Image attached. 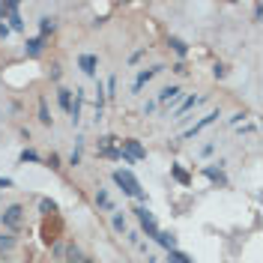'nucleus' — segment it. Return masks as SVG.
Segmentation results:
<instances>
[{
	"mask_svg": "<svg viewBox=\"0 0 263 263\" xmlns=\"http://www.w3.org/2000/svg\"><path fill=\"white\" fill-rule=\"evenodd\" d=\"M114 183L123 189V195H129V197H135V200H141V203H147V195H144V189H141V183L135 180L132 170H114Z\"/></svg>",
	"mask_w": 263,
	"mask_h": 263,
	"instance_id": "f257e3e1",
	"label": "nucleus"
},
{
	"mask_svg": "<svg viewBox=\"0 0 263 263\" xmlns=\"http://www.w3.org/2000/svg\"><path fill=\"white\" fill-rule=\"evenodd\" d=\"M21 222H24V206H21V203H9V206L0 212V225L6 230H18Z\"/></svg>",
	"mask_w": 263,
	"mask_h": 263,
	"instance_id": "f03ea898",
	"label": "nucleus"
},
{
	"mask_svg": "<svg viewBox=\"0 0 263 263\" xmlns=\"http://www.w3.org/2000/svg\"><path fill=\"white\" fill-rule=\"evenodd\" d=\"M135 215H138V222H141V230L150 236V239H156L159 236V225H156V215L147 209V206H138L135 209Z\"/></svg>",
	"mask_w": 263,
	"mask_h": 263,
	"instance_id": "7ed1b4c3",
	"label": "nucleus"
},
{
	"mask_svg": "<svg viewBox=\"0 0 263 263\" xmlns=\"http://www.w3.org/2000/svg\"><path fill=\"white\" fill-rule=\"evenodd\" d=\"M120 150H123V153L129 156L132 162H138V159H147V150H144V147H141V144H138L135 138H126V141L120 144Z\"/></svg>",
	"mask_w": 263,
	"mask_h": 263,
	"instance_id": "20e7f679",
	"label": "nucleus"
},
{
	"mask_svg": "<svg viewBox=\"0 0 263 263\" xmlns=\"http://www.w3.org/2000/svg\"><path fill=\"white\" fill-rule=\"evenodd\" d=\"M164 66H153V69H144V72H138V78H135V87H132V93H141V87L147 84V81H153L159 72H162Z\"/></svg>",
	"mask_w": 263,
	"mask_h": 263,
	"instance_id": "39448f33",
	"label": "nucleus"
},
{
	"mask_svg": "<svg viewBox=\"0 0 263 263\" xmlns=\"http://www.w3.org/2000/svg\"><path fill=\"white\" fill-rule=\"evenodd\" d=\"M6 15H9V30H15V33H21L24 30V21H21V15H18V3H6Z\"/></svg>",
	"mask_w": 263,
	"mask_h": 263,
	"instance_id": "423d86ee",
	"label": "nucleus"
},
{
	"mask_svg": "<svg viewBox=\"0 0 263 263\" xmlns=\"http://www.w3.org/2000/svg\"><path fill=\"white\" fill-rule=\"evenodd\" d=\"M215 120H218V111H209V114H206L203 120H197V123L192 126V129H186V138H195V135H200V132L206 129V126H212Z\"/></svg>",
	"mask_w": 263,
	"mask_h": 263,
	"instance_id": "0eeeda50",
	"label": "nucleus"
},
{
	"mask_svg": "<svg viewBox=\"0 0 263 263\" xmlns=\"http://www.w3.org/2000/svg\"><path fill=\"white\" fill-rule=\"evenodd\" d=\"M42 48H45V39H39V36H33V39H27V42H24V54H27V57H33V60L42 54Z\"/></svg>",
	"mask_w": 263,
	"mask_h": 263,
	"instance_id": "6e6552de",
	"label": "nucleus"
},
{
	"mask_svg": "<svg viewBox=\"0 0 263 263\" xmlns=\"http://www.w3.org/2000/svg\"><path fill=\"white\" fill-rule=\"evenodd\" d=\"M78 66H81V72H84V75H96L99 57H93V54H81V57H78Z\"/></svg>",
	"mask_w": 263,
	"mask_h": 263,
	"instance_id": "1a4fd4ad",
	"label": "nucleus"
},
{
	"mask_svg": "<svg viewBox=\"0 0 263 263\" xmlns=\"http://www.w3.org/2000/svg\"><path fill=\"white\" fill-rule=\"evenodd\" d=\"M197 105H200V99H197V96L183 99V102H180V108L173 111V120H183V114H186V111H192V108H197Z\"/></svg>",
	"mask_w": 263,
	"mask_h": 263,
	"instance_id": "9d476101",
	"label": "nucleus"
},
{
	"mask_svg": "<svg viewBox=\"0 0 263 263\" xmlns=\"http://www.w3.org/2000/svg\"><path fill=\"white\" fill-rule=\"evenodd\" d=\"M81 105H84V93L75 90V102H72V108H69V117H72L75 126H78V120H81Z\"/></svg>",
	"mask_w": 263,
	"mask_h": 263,
	"instance_id": "9b49d317",
	"label": "nucleus"
},
{
	"mask_svg": "<svg viewBox=\"0 0 263 263\" xmlns=\"http://www.w3.org/2000/svg\"><path fill=\"white\" fill-rule=\"evenodd\" d=\"M183 99V90L173 84V87H164L162 93H159V102H180Z\"/></svg>",
	"mask_w": 263,
	"mask_h": 263,
	"instance_id": "f8f14e48",
	"label": "nucleus"
},
{
	"mask_svg": "<svg viewBox=\"0 0 263 263\" xmlns=\"http://www.w3.org/2000/svg\"><path fill=\"white\" fill-rule=\"evenodd\" d=\"M54 27H57V21H54V18H48V15H45V18H39V39H45L48 33H54Z\"/></svg>",
	"mask_w": 263,
	"mask_h": 263,
	"instance_id": "ddd939ff",
	"label": "nucleus"
},
{
	"mask_svg": "<svg viewBox=\"0 0 263 263\" xmlns=\"http://www.w3.org/2000/svg\"><path fill=\"white\" fill-rule=\"evenodd\" d=\"M156 242H159V245H164L167 251H173V248H177V236H173V233H164V230H159Z\"/></svg>",
	"mask_w": 263,
	"mask_h": 263,
	"instance_id": "4468645a",
	"label": "nucleus"
},
{
	"mask_svg": "<svg viewBox=\"0 0 263 263\" xmlns=\"http://www.w3.org/2000/svg\"><path fill=\"white\" fill-rule=\"evenodd\" d=\"M96 203L102 206V209H108V212H114V200H111V195L105 192V189H99L96 192Z\"/></svg>",
	"mask_w": 263,
	"mask_h": 263,
	"instance_id": "2eb2a0df",
	"label": "nucleus"
},
{
	"mask_svg": "<svg viewBox=\"0 0 263 263\" xmlns=\"http://www.w3.org/2000/svg\"><path fill=\"white\" fill-rule=\"evenodd\" d=\"M167 45H170V48H173V51H177L180 57H186V54H189V45H186V42H183L180 36H170V39H167Z\"/></svg>",
	"mask_w": 263,
	"mask_h": 263,
	"instance_id": "dca6fc26",
	"label": "nucleus"
},
{
	"mask_svg": "<svg viewBox=\"0 0 263 263\" xmlns=\"http://www.w3.org/2000/svg\"><path fill=\"white\" fill-rule=\"evenodd\" d=\"M111 228L117 230V233H126V230H129V225H126V215H123V212H114V218H111Z\"/></svg>",
	"mask_w": 263,
	"mask_h": 263,
	"instance_id": "f3484780",
	"label": "nucleus"
},
{
	"mask_svg": "<svg viewBox=\"0 0 263 263\" xmlns=\"http://www.w3.org/2000/svg\"><path fill=\"white\" fill-rule=\"evenodd\" d=\"M39 212H42V215H54V212H57V203H54L51 197H42V200H39Z\"/></svg>",
	"mask_w": 263,
	"mask_h": 263,
	"instance_id": "a211bd4d",
	"label": "nucleus"
},
{
	"mask_svg": "<svg viewBox=\"0 0 263 263\" xmlns=\"http://www.w3.org/2000/svg\"><path fill=\"white\" fill-rule=\"evenodd\" d=\"M12 248H15V236L12 233H0V254H6Z\"/></svg>",
	"mask_w": 263,
	"mask_h": 263,
	"instance_id": "6ab92c4d",
	"label": "nucleus"
},
{
	"mask_svg": "<svg viewBox=\"0 0 263 263\" xmlns=\"http://www.w3.org/2000/svg\"><path fill=\"white\" fill-rule=\"evenodd\" d=\"M57 102H60V108H63V111H69V108H72V90L60 87V90H57Z\"/></svg>",
	"mask_w": 263,
	"mask_h": 263,
	"instance_id": "aec40b11",
	"label": "nucleus"
},
{
	"mask_svg": "<svg viewBox=\"0 0 263 263\" xmlns=\"http://www.w3.org/2000/svg\"><path fill=\"white\" fill-rule=\"evenodd\" d=\"M203 173H206L212 183H222V186H228V177H225L222 170H215V167H203Z\"/></svg>",
	"mask_w": 263,
	"mask_h": 263,
	"instance_id": "412c9836",
	"label": "nucleus"
},
{
	"mask_svg": "<svg viewBox=\"0 0 263 263\" xmlns=\"http://www.w3.org/2000/svg\"><path fill=\"white\" fill-rule=\"evenodd\" d=\"M167 260H170V263H195L189 254H183V251H177V248H173V251H167Z\"/></svg>",
	"mask_w": 263,
	"mask_h": 263,
	"instance_id": "4be33fe9",
	"label": "nucleus"
},
{
	"mask_svg": "<svg viewBox=\"0 0 263 263\" xmlns=\"http://www.w3.org/2000/svg\"><path fill=\"white\" fill-rule=\"evenodd\" d=\"M66 257H69V263H81L84 260V254H81L78 245H69V248H66Z\"/></svg>",
	"mask_w": 263,
	"mask_h": 263,
	"instance_id": "5701e85b",
	"label": "nucleus"
},
{
	"mask_svg": "<svg viewBox=\"0 0 263 263\" xmlns=\"http://www.w3.org/2000/svg\"><path fill=\"white\" fill-rule=\"evenodd\" d=\"M39 123H42V126H51V114H48V105H45V99L39 102Z\"/></svg>",
	"mask_w": 263,
	"mask_h": 263,
	"instance_id": "b1692460",
	"label": "nucleus"
},
{
	"mask_svg": "<svg viewBox=\"0 0 263 263\" xmlns=\"http://www.w3.org/2000/svg\"><path fill=\"white\" fill-rule=\"evenodd\" d=\"M18 159H21L24 164H27V162H39V153H36V150H21V156H18Z\"/></svg>",
	"mask_w": 263,
	"mask_h": 263,
	"instance_id": "393cba45",
	"label": "nucleus"
},
{
	"mask_svg": "<svg viewBox=\"0 0 263 263\" xmlns=\"http://www.w3.org/2000/svg\"><path fill=\"white\" fill-rule=\"evenodd\" d=\"M173 177H177V180H180L183 186H189V173H186V170H183L180 164H173Z\"/></svg>",
	"mask_w": 263,
	"mask_h": 263,
	"instance_id": "a878e982",
	"label": "nucleus"
},
{
	"mask_svg": "<svg viewBox=\"0 0 263 263\" xmlns=\"http://www.w3.org/2000/svg\"><path fill=\"white\" fill-rule=\"evenodd\" d=\"M69 164H81V147H75V150H72V156H69Z\"/></svg>",
	"mask_w": 263,
	"mask_h": 263,
	"instance_id": "bb28decb",
	"label": "nucleus"
},
{
	"mask_svg": "<svg viewBox=\"0 0 263 263\" xmlns=\"http://www.w3.org/2000/svg\"><path fill=\"white\" fill-rule=\"evenodd\" d=\"M48 164H51V167H60V156H57V153H51V156H48Z\"/></svg>",
	"mask_w": 263,
	"mask_h": 263,
	"instance_id": "cd10ccee",
	"label": "nucleus"
},
{
	"mask_svg": "<svg viewBox=\"0 0 263 263\" xmlns=\"http://www.w3.org/2000/svg\"><path fill=\"white\" fill-rule=\"evenodd\" d=\"M114 90H117V81H114V78H108V93H105V96H114Z\"/></svg>",
	"mask_w": 263,
	"mask_h": 263,
	"instance_id": "c85d7f7f",
	"label": "nucleus"
},
{
	"mask_svg": "<svg viewBox=\"0 0 263 263\" xmlns=\"http://www.w3.org/2000/svg\"><path fill=\"white\" fill-rule=\"evenodd\" d=\"M9 33H12V30H9V27H6V21H0V39H6V36H9Z\"/></svg>",
	"mask_w": 263,
	"mask_h": 263,
	"instance_id": "c756f323",
	"label": "nucleus"
},
{
	"mask_svg": "<svg viewBox=\"0 0 263 263\" xmlns=\"http://www.w3.org/2000/svg\"><path fill=\"white\" fill-rule=\"evenodd\" d=\"M9 186H12V180L9 177H0V189H9Z\"/></svg>",
	"mask_w": 263,
	"mask_h": 263,
	"instance_id": "7c9ffc66",
	"label": "nucleus"
},
{
	"mask_svg": "<svg viewBox=\"0 0 263 263\" xmlns=\"http://www.w3.org/2000/svg\"><path fill=\"white\" fill-rule=\"evenodd\" d=\"M81 263H96V260H93V257H84V260H81Z\"/></svg>",
	"mask_w": 263,
	"mask_h": 263,
	"instance_id": "2f4dec72",
	"label": "nucleus"
}]
</instances>
